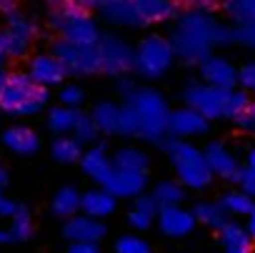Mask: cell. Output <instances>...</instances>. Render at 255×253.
I'll use <instances>...</instances> for the list:
<instances>
[{
  "instance_id": "ab89813d",
  "label": "cell",
  "mask_w": 255,
  "mask_h": 253,
  "mask_svg": "<svg viewBox=\"0 0 255 253\" xmlns=\"http://www.w3.org/2000/svg\"><path fill=\"white\" fill-rule=\"evenodd\" d=\"M233 43H240V45L255 50V20L243 23V25H235L233 28Z\"/></svg>"
},
{
  "instance_id": "3957f363",
  "label": "cell",
  "mask_w": 255,
  "mask_h": 253,
  "mask_svg": "<svg viewBox=\"0 0 255 253\" xmlns=\"http://www.w3.org/2000/svg\"><path fill=\"white\" fill-rule=\"evenodd\" d=\"M48 88L20 70H8L5 80L0 83V110L8 115H35L48 105Z\"/></svg>"
},
{
  "instance_id": "8d00e7d4",
  "label": "cell",
  "mask_w": 255,
  "mask_h": 253,
  "mask_svg": "<svg viewBox=\"0 0 255 253\" xmlns=\"http://www.w3.org/2000/svg\"><path fill=\"white\" fill-rule=\"evenodd\" d=\"M115 253H153V248L145 238L128 233V236H120L115 241Z\"/></svg>"
},
{
  "instance_id": "6da1fadb",
  "label": "cell",
  "mask_w": 255,
  "mask_h": 253,
  "mask_svg": "<svg viewBox=\"0 0 255 253\" xmlns=\"http://www.w3.org/2000/svg\"><path fill=\"white\" fill-rule=\"evenodd\" d=\"M225 43H233V28L215 20L213 13L198 10H185L183 15H178V23L170 35L175 58H180L188 65H200L215 45Z\"/></svg>"
},
{
  "instance_id": "7dc6e473",
  "label": "cell",
  "mask_w": 255,
  "mask_h": 253,
  "mask_svg": "<svg viewBox=\"0 0 255 253\" xmlns=\"http://www.w3.org/2000/svg\"><path fill=\"white\" fill-rule=\"evenodd\" d=\"M0 13H3V15L18 13V0H0Z\"/></svg>"
},
{
  "instance_id": "7a4b0ae2",
  "label": "cell",
  "mask_w": 255,
  "mask_h": 253,
  "mask_svg": "<svg viewBox=\"0 0 255 253\" xmlns=\"http://www.w3.org/2000/svg\"><path fill=\"white\" fill-rule=\"evenodd\" d=\"M120 95L130 105L140 120V138L150 143H163L168 138V100L153 88H135L130 80L120 78Z\"/></svg>"
},
{
  "instance_id": "5bb4252c",
  "label": "cell",
  "mask_w": 255,
  "mask_h": 253,
  "mask_svg": "<svg viewBox=\"0 0 255 253\" xmlns=\"http://www.w3.org/2000/svg\"><path fill=\"white\" fill-rule=\"evenodd\" d=\"M208 118L200 115L195 108L185 105L178 110H170L168 118V138H193V136H203L208 133Z\"/></svg>"
},
{
  "instance_id": "b9f144b4",
  "label": "cell",
  "mask_w": 255,
  "mask_h": 253,
  "mask_svg": "<svg viewBox=\"0 0 255 253\" xmlns=\"http://www.w3.org/2000/svg\"><path fill=\"white\" fill-rule=\"evenodd\" d=\"M178 5L185 10H198V13H213L220 8V0H178Z\"/></svg>"
},
{
  "instance_id": "83f0119b",
  "label": "cell",
  "mask_w": 255,
  "mask_h": 253,
  "mask_svg": "<svg viewBox=\"0 0 255 253\" xmlns=\"http://www.w3.org/2000/svg\"><path fill=\"white\" fill-rule=\"evenodd\" d=\"M148 163H150L148 156L140 148H133V146L120 148L113 156V166L115 168H125V171H143V173H148Z\"/></svg>"
},
{
  "instance_id": "ffe728a7",
  "label": "cell",
  "mask_w": 255,
  "mask_h": 253,
  "mask_svg": "<svg viewBox=\"0 0 255 253\" xmlns=\"http://www.w3.org/2000/svg\"><path fill=\"white\" fill-rule=\"evenodd\" d=\"M80 168L88 178H93L98 186H103L113 171V158L105 153V146H93L88 151H83L80 156Z\"/></svg>"
},
{
  "instance_id": "e575fe53",
  "label": "cell",
  "mask_w": 255,
  "mask_h": 253,
  "mask_svg": "<svg viewBox=\"0 0 255 253\" xmlns=\"http://www.w3.org/2000/svg\"><path fill=\"white\" fill-rule=\"evenodd\" d=\"M235 183L240 186L243 193H248L250 198H255V148H250L248 161H245V168H240Z\"/></svg>"
},
{
  "instance_id": "ee69618b",
  "label": "cell",
  "mask_w": 255,
  "mask_h": 253,
  "mask_svg": "<svg viewBox=\"0 0 255 253\" xmlns=\"http://www.w3.org/2000/svg\"><path fill=\"white\" fill-rule=\"evenodd\" d=\"M133 206H138V208H143V211H150V213H155V216H158V211H160V206L155 203V198H153V196H145V193H140Z\"/></svg>"
},
{
  "instance_id": "5b68a950",
  "label": "cell",
  "mask_w": 255,
  "mask_h": 253,
  "mask_svg": "<svg viewBox=\"0 0 255 253\" xmlns=\"http://www.w3.org/2000/svg\"><path fill=\"white\" fill-rule=\"evenodd\" d=\"M173 166H175V173H178V181L185 186V188H195V191H203L213 183V171L208 168L205 163V156L198 146H193L190 141L185 138H165L163 141Z\"/></svg>"
},
{
  "instance_id": "f35d334b",
  "label": "cell",
  "mask_w": 255,
  "mask_h": 253,
  "mask_svg": "<svg viewBox=\"0 0 255 253\" xmlns=\"http://www.w3.org/2000/svg\"><path fill=\"white\" fill-rule=\"evenodd\" d=\"M153 221H155V213L143 211L138 206H133L130 213H128V223H130V228H135V231H148L153 226Z\"/></svg>"
},
{
  "instance_id": "4fadbf2b",
  "label": "cell",
  "mask_w": 255,
  "mask_h": 253,
  "mask_svg": "<svg viewBox=\"0 0 255 253\" xmlns=\"http://www.w3.org/2000/svg\"><path fill=\"white\" fill-rule=\"evenodd\" d=\"M158 221V228L163 236L168 238H185L195 231L198 221H195V213L188 211V208H180V206H163L155 216Z\"/></svg>"
},
{
  "instance_id": "4dcf8cb0",
  "label": "cell",
  "mask_w": 255,
  "mask_h": 253,
  "mask_svg": "<svg viewBox=\"0 0 255 253\" xmlns=\"http://www.w3.org/2000/svg\"><path fill=\"white\" fill-rule=\"evenodd\" d=\"M193 213H195V221H198L200 226H208V228H220V226L228 221V213L223 211L220 201H215V203H210V201L198 203Z\"/></svg>"
},
{
  "instance_id": "30bf717a",
  "label": "cell",
  "mask_w": 255,
  "mask_h": 253,
  "mask_svg": "<svg viewBox=\"0 0 255 253\" xmlns=\"http://www.w3.org/2000/svg\"><path fill=\"white\" fill-rule=\"evenodd\" d=\"M35 38V28L20 13L8 15L5 30H0V55L3 58H23Z\"/></svg>"
},
{
  "instance_id": "f546056e",
  "label": "cell",
  "mask_w": 255,
  "mask_h": 253,
  "mask_svg": "<svg viewBox=\"0 0 255 253\" xmlns=\"http://www.w3.org/2000/svg\"><path fill=\"white\" fill-rule=\"evenodd\" d=\"M8 233H10V241H15V243H25L33 238V216L25 206H18V211L10 216Z\"/></svg>"
},
{
  "instance_id": "60d3db41",
  "label": "cell",
  "mask_w": 255,
  "mask_h": 253,
  "mask_svg": "<svg viewBox=\"0 0 255 253\" xmlns=\"http://www.w3.org/2000/svg\"><path fill=\"white\" fill-rule=\"evenodd\" d=\"M83 100H85V93H83V88H80V85H65V88L60 90V103H63V105L80 108V105H83Z\"/></svg>"
},
{
  "instance_id": "681fc988",
  "label": "cell",
  "mask_w": 255,
  "mask_h": 253,
  "mask_svg": "<svg viewBox=\"0 0 255 253\" xmlns=\"http://www.w3.org/2000/svg\"><path fill=\"white\" fill-rule=\"evenodd\" d=\"M70 3H73V5H78V8H83V10H93L98 0H70Z\"/></svg>"
},
{
  "instance_id": "7402d4cb",
  "label": "cell",
  "mask_w": 255,
  "mask_h": 253,
  "mask_svg": "<svg viewBox=\"0 0 255 253\" xmlns=\"http://www.w3.org/2000/svg\"><path fill=\"white\" fill-rule=\"evenodd\" d=\"M3 143H5V148H10L18 156H33L40 151V136L33 128H28V125H13V128H8L3 133Z\"/></svg>"
},
{
  "instance_id": "cb8c5ba5",
  "label": "cell",
  "mask_w": 255,
  "mask_h": 253,
  "mask_svg": "<svg viewBox=\"0 0 255 253\" xmlns=\"http://www.w3.org/2000/svg\"><path fill=\"white\" fill-rule=\"evenodd\" d=\"M90 118L95 120L98 131L105 136H118V123H120V103L113 100H103L93 108Z\"/></svg>"
},
{
  "instance_id": "f6af8a7d",
  "label": "cell",
  "mask_w": 255,
  "mask_h": 253,
  "mask_svg": "<svg viewBox=\"0 0 255 253\" xmlns=\"http://www.w3.org/2000/svg\"><path fill=\"white\" fill-rule=\"evenodd\" d=\"M65 253H100V243H85V241L70 243Z\"/></svg>"
},
{
  "instance_id": "c3c4849f",
  "label": "cell",
  "mask_w": 255,
  "mask_h": 253,
  "mask_svg": "<svg viewBox=\"0 0 255 253\" xmlns=\"http://www.w3.org/2000/svg\"><path fill=\"white\" fill-rule=\"evenodd\" d=\"M245 231H248V236L255 241V208H253V213L248 216V223H245Z\"/></svg>"
},
{
  "instance_id": "836d02e7",
  "label": "cell",
  "mask_w": 255,
  "mask_h": 253,
  "mask_svg": "<svg viewBox=\"0 0 255 253\" xmlns=\"http://www.w3.org/2000/svg\"><path fill=\"white\" fill-rule=\"evenodd\" d=\"M118 136H125V138H140V120L135 115V110L123 103L120 105V123H118Z\"/></svg>"
},
{
  "instance_id": "ac0fdd59",
  "label": "cell",
  "mask_w": 255,
  "mask_h": 253,
  "mask_svg": "<svg viewBox=\"0 0 255 253\" xmlns=\"http://www.w3.org/2000/svg\"><path fill=\"white\" fill-rule=\"evenodd\" d=\"M28 75H30L35 83L50 88V85H60L68 73H65L63 63H60L53 53H45V55H33V58H30V63H28Z\"/></svg>"
},
{
  "instance_id": "484cf974",
  "label": "cell",
  "mask_w": 255,
  "mask_h": 253,
  "mask_svg": "<svg viewBox=\"0 0 255 253\" xmlns=\"http://www.w3.org/2000/svg\"><path fill=\"white\" fill-rule=\"evenodd\" d=\"M50 211L55 218H70L80 211V193L70 186L60 188L55 196H53V203H50Z\"/></svg>"
},
{
  "instance_id": "e0dca14e",
  "label": "cell",
  "mask_w": 255,
  "mask_h": 253,
  "mask_svg": "<svg viewBox=\"0 0 255 253\" xmlns=\"http://www.w3.org/2000/svg\"><path fill=\"white\" fill-rule=\"evenodd\" d=\"M95 10H100V15L118 28H140L133 0H98Z\"/></svg>"
},
{
  "instance_id": "1f68e13d",
  "label": "cell",
  "mask_w": 255,
  "mask_h": 253,
  "mask_svg": "<svg viewBox=\"0 0 255 253\" xmlns=\"http://www.w3.org/2000/svg\"><path fill=\"white\" fill-rule=\"evenodd\" d=\"M220 206H223V211H225L228 216H250L253 208H255L253 198H250L248 193H243V191H230V193H225V196L220 198Z\"/></svg>"
},
{
  "instance_id": "f1b7e54d",
  "label": "cell",
  "mask_w": 255,
  "mask_h": 253,
  "mask_svg": "<svg viewBox=\"0 0 255 253\" xmlns=\"http://www.w3.org/2000/svg\"><path fill=\"white\" fill-rule=\"evenodd\" d=\"M185 186L180 183V181H160L155 188H153V198H155V203L163 208V206H180L183 201H185V191H183Z\"/></svg>"
},
{
  "instance_id": "4316f807",
  "label": "cell",
  "mask_w": 255,
  "mask_h": 253,
  "mask_svg": "<svg viewBox=\"0 0 255 253\" xmlns=\"http://www.w3.org/2000/svg\"><path fill=\"white\" fill-rule=\"evenodd\" d=\"M50 153L58 163H78L83 156V143L73 136H58L50 146Z\"/></svg>"
},
{
  "instance_id": "d590c367",
  "label": "cell",
  "mask_w": 255,
  "mask_h": 253,
  "mask_svg": "<svg viewBox=\"0 0 255 253\" xmlns=\"http://www.w3.org/2000/svg\"><path fill=\"white\" fill-rule=\"evenodd\" d=\"M98 125H95V120L90 118V115H85V113H80L78 115V120H75V128H73V138H78L83 146L85 143H93L95 138H98Z\"/></svg>"
},
{
  "instance_id": "d6986e66",
  "label": "cell",
  "mask_w": 255,
  "mask_h": 253,
  "mask_svg": "<svg viewBox=\"0 0 255 253\" xmlns=\"http://www.w3.org/2000/svg\"><path fill=\"white\" fill-rule=\"evenodd\" d=\"M200 75L205 83L218 85V88H235L238 85V68L230 60L218 58V55H208L200 63Z\"/></svg>"
},
{
  "instance_id": "2e32d148",
  "label": "cell",
  "mask_w": 255,
  "mask_h": 253,
  "mask_svg": "<svg viewBox=\"0 0 255 253\" xmlns=\"http://www.w3.org/2000/svg\"><path fill=\"white\" fill-rule=\"evenodd\" d=\"M203 156H205V163H208V168L213 171V176H220V178L235 183V178H238V173H240V163L235 161V156H233L220 141L208 143V146L203 148Z\"/></svg>"
},
{
  "instance_id": "f5cc1de1",
  "label": "cell",
  "mask_w": 255,
  "mask_h": 253,
  "mask_svg": "<svg viewBox=\"0 0 255 253\" xmlns=\"http://www.w3.org/2000/svg\"><path fill=\"white\" fill-rule=\"evenodd\" d=\"M48 3H50V5H58V3H63V0H48Z\"/></svg>"
},
{
  "instance_id": "11a10c76",
  "label": "cell",
  "mask_w": 255,
  "mask_h": 253,
  "mask_svg": "<svg viewBox=\"0 0 255 253\" xmlns=\"http://www.w3.org/2000/svg\"><path fill=\"white\" fill-rule=\"evenodd\" d=\"M0 118H3V110H0Z\"/></svg>"
},
{
  "instance_id": "8fae6325",
  "label": "cell",
  "mask_w": 255,
  "mask_h": 253,
  "mask_svg": "<svg viewBox=\"0 0 255 253\" xmlns=\"http://www.w3.org/2000/svg\"><path fill=\"white\" fill-rule=\"evenodd\" d=\"M105 236H108V226L100 218H93V216H85V213H75V216L65 218L63 238L70 241V243H80V241L100 243Z\"/></svg>"
},
{
  "instance_id": "9c48e42d",
  "label": "cell",
  "mask_w": 255,
  "mask_h": 253,
  "mask_svg": "<svg viewBox=\"0 0 255 253\" xmlns=\"http://www.w3.org/2000/svg\"><path fill=\"white\" fill-rule=\"evenodd\" d=\"M65 68L68 75H95L100 73V60H98V43L95 45H80L58 38L50 50Z\"/></svg>"
},
{
  "instance_id": "603a6c76",
  "label": "cell",
  "mask_w": 255,
  "mask_h": 253,
  "mask_svg": "<svg viewBox=\"0 0 255 253\" xmlns=\"http://www.w3.org/2000/svg\"><path fill=\"white\" fill-rule=\"evenodd\" d=\"M115 201L118 198L113 193H108L103 186L100 188H93V191H88V193L80 196V213L103 221V218H108V216L115 213Z\"/></svg>"
},
{
  "instance_id": "ba28073f",
  "label": "cell",
  "mask_w": 255,
  "mask_h": 253,
  "mask_svg": "<svg viewBox=\"0 0 255 253\" xmlns=\"http://www.w3.org/2000/svg\"><path fill=\"white\" fill-rule=\"evenodd\" d=\"M98 60H100V73L103 75L123 78L130 70H135V48H130L118 35H100Z\"/></svg>"
},
{
  "instance_id": "d6a6232c",
  "label": "cell",
  "mask_w": 255,
  "mask_h": 253,
  "mask_svg": "<svg viewBox=\"0 0 255 253\" xmlns=\"http://www.w3.org/2000/svg\"><path fill=\"white\" fill-rule=\"evenodd\" d=\"M220 8L235 20V25L255 20V0H220Z\"/></svg>"
},
{
  "instance_id": "277c9868",
  "label": "cell",
  "mask_w": 255,
  "mask_h": 253,
  "mask_svg": "<svg viewBox=\"0 0 255 253\" xmlns=\"http://www.w3.org/2000/svg\"><path fill=\"white\" fill-rule=\"evenodd\" d=\"M185 105L195 108L200 115L208 120L218 118H233L250 98L248 90H235V88H218L210 83H190L183 93Z\"/></svg>"
},
{
  "instance_id": "9a60e30c",
  "label": "cell",
  "mask_w": 255,
  "mask_h": 253,
  "mask_svg": "<svg viewBox=\"0 0 255 253\" xmlns=\"http://www.w3.org/2000/svg\"><path fill=\"white\" fill-rule=\"evenodd\" d=\"M140 25H158L168 20H178L180 5L178 0H133Z\"/></svg>"
},
{
  "instance_id": "74e56055",
  "label": "cell",
  "mask_w": 255,
  "mask_h": 253,
  "mask_svg": "<svg viewBox=\"0 0 255 253\" xmlns=\"http://www.w3.org/2000/svg\"><path fill=\"white\" fill-rule=\"evenodd\" d=\"M240 131H245V133H255V100H248L233 118H230Z\"/></svg>"
},
{
  "instance_id": "bcb514c9",
  "label": "cell",
  "mask_w": 255,
  "mask_h": 253,
  "mask_svg": "<svg viewBox=\"0 0 255 253\" xmlns=\"http://www.w3.org/2000/svg\"><path fill=\"white\" fill-rule=\"evenodd\" d=\"M15 211H18V203H15V201H10V198H5V196H3V186H0V216L10 218Z\"/></svg>"
},
{
  "instance_id": "7c38bea8",
  "label": "cell",
  "mask_w": 255,
  "mask_h": 253,
  "mask_svg": "<svg viewBox=\"0 0 255 253\" xmlns=\"http://www.w3.org/2000/svg\"><path fill=\"white\" fill-rule=\"evenodd\" d=\"M145 186H148V173L125 171V168H115V166H113L108 181L103 183V188L108 193H113L115 198H138L140 193H145Z\"/></svg>"
},
{
  "instance_id": "816d5d0a",
  "label": "cell",
  "mask_w": 255,
  "mask_h": 253,
  "mask_svg": "<svg viewBox=\"0 0 255 253\" xmlns=\"http://www.w3.org/2000/svg\"><path fill=\"white\" fill-rule=\"evenodd\" d=\"M10 241V233H8V228H0V246L3 243H8Z\"/></svg>"
},
{
  "instance_id": "8992f818",
  "label": "cell",
  "mask_w": 255,
  "mask_h": 253,
  "mask_svg": "<svg viewBox=\"0 0 255 253\" xmlns=\"http://www.w3.org/2000/svg\"><path fill=\"white\" fill-rule=\"evenodd\" d=\"M50 28H55L60 33V38L70 40V43L95 45L100 40V28H98L95 18L90 15V10H83V8L73 5L70 0H63V3H58L53 8Z\"/></svg>"
},
{
  "instance_id": "52a82bcc",
  "label": "cell",
  "mask_w": 255,
  "mask_h": 253,
  "mask_svg": "<svg viewBox=\"0 0 255 253\" xmlns=\"http://www.w3.org/2000/svg\"><path fill=\"white\" fill-rule=\"evenodd\" d=\"M175 60V50L168 38L160 35H148L140 40L135 48V73L145 80H155L170 70Z\"/></svg>"
},
{
  "instance_id": "f907efd6",
  "label": "cell",
  "mask_w": 255,
  "mask_h": 253,
  "mask_svg": "<svg viewBox=\"0 0 255 253\" xmlns=\"http://www.w3.org/2000/svg\"><path fill=\"white\" fill-rule=\"evenodd\" d=\"M0 186H3V188L8 186V171H5V166H3V163H0Z\"/></svg>"
},
{
  "instance_id": "d4e9b609",
  "label": "cell",
  "mask_w": 255,
  "mask_h": 253,
  "mask_svg": "<svg viewBox=\"0 0 255 253\" xmlns=\"http://www.w3.org/2000/svg\"><path fill=\"white\" fill-rule=\"evenodd\" d=\"M78 115H80L78 108H70V105H63L60 103L58 108H50V113H48V128L53 133H58V136H68L75 128Z\"/></svg>"
},
{
  "instance_id": "7bdbcfd3",
  "label": "cell",
  "mask_w": 255,
  "mask_h": 253,
  "mask_svg": "<svg viewBox=\"0 0 255 253\" xmlns=\"http://www.w3.org/2000/svg\"><path fill=\"white\" fill-rule=\"evenodd\" d=\"M238 83H240L248 93H255V60L245 63V65L238 70Z\"/></svg>"
},
{
  "instance_id": "db71d44e",
  "label": "cell",
  "mask_w": 255,
  "mask_h": 253,
  "mask_svg": "<svg viewBox=\"0 0 255 253\" xmlns=\"http://www.w3.org/2000/svg\"><path fill=\"white\" fill-rule=\"evenodd\" d=\"M3 60H5V58H3V55H0V68H3Z\"/></svg>"
},
{
  "instance_id": "44dd1931",
  "label": "cell",
  "mask_w": 255,
  "mask_h": 253,
  "mask_svg": "<svg viewBox=\"0 0 255 253\" xmlns=\"http://www.w3.org/2000/svg\"><path fill=\"white\" fill-rule=\"evenodd\" d=\"M218 241L223 246V253H253V238L248 236L245 226L235 221H225L218 228Z\"/></svg>"
}]
</instances>
